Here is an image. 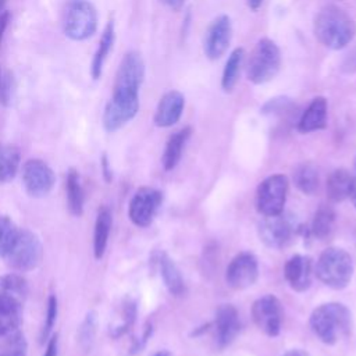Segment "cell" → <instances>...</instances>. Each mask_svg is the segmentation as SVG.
<instances>
[{
    "instance_id": "6da1fadb",
    "label": "cell",
    "mask_w": 356,
    "mask_h": 356,
    "mask_svg": "<svg viewBox=\"0 0 356 356\" xmlns=\"http://www.w3.org/2000/svg\"><path fill=\"white\" fill-rule=\"evenodd\" d=\"M316 39L325 47L339 50L346 47L356 35L353 18L334 4L324 6L316 15L313 24Z\"/></svg>"
},
{
    "instance_id": "7a4b0ae2",
    "label": "cell",
    "mask_w": 356,
    "mask_h": 356,
    "mask_svg": "<svg viewBox=\"0 0 356 356\" xmlns=\"http://www.w3.org/2000/svg\"><path fill=\"white\" fill-rule=\"evenodd\" d=\"M28 296L26 280L8 273L0 275V337L18 330L22 321V309Z\"/></svg>"
},
{
    "instance_id": "3957f363",
    "label": "cell",
    "mask_w": 356,
    "mask_h": 356,
    "mask_svg": "<svg viewBox=\"0 0 356 356\" xmlns=\"http://www.w3.org/2000/svg\"><path fill=\"white\" fill-rule=\"evenodd\" d=\"M310 328L314 335L325 345H335L350 334V312L338 302L323 303L310 314Z\"/></svg>"
},
{
    "instance_id": "277c9868",
    "label": "cell",
    "mask_w": 356,
    "mask_h": 356,
    "mask_svg": "<svg viewBox=\"0 0 356 356\" xmlns=\"http://www.w3.org/2000/svg\"><path fill=\"white\" fill-rule=\"evenodd\" d=\"M316 277L332 289H343L352 280L353 261L350 254L341 248H327L314 267Z\"/></svg>"
},
{
    "instance_id": "5b68a950",
    "label": "cell",
    "mask_w": 356,
    "mask_h": 356,
    "mask_svg": "<svg viewBox=\"0 0 356 356\" xmlns=\"http://www.w3.org/2000/svg\"><path fill=\"white\" fill-rule=\"evenodd\" d=\"M281 68V51L277 43L261 38L254 44L246 61V78L254 85L271 81Z\"/></svg>"
},
{
    "instance_id": "8992f818",
    "label": "cell",
    "mask_w": 356,
    "mask_h": 356,
    "mask_svg": "<svg viewBox=\"0 0 356 356\" xmlns=\"http://www.w3.org/2000/svg\"><path fill=\"white\" fill-rule=\"evenodd\" d=\"M63 28L65 36L72 40L90 38L97 28V13L88 0H71L64 11Z\"/></svg>"
},
{
    "instance_id": "52a82bcc",
    "label": "cell",
    "mask_w": 356,
    "mask_h": 356,
    "mask_svg": "<svg viewBox=\"0 0 356 356\" xmlns=\"http://www.w3.org/2000/svg\"><path fill=\"white\" fill-rule=\"evenodd\" d=\"M43 257L42 242L38 235L26 228L18 231L17 239L4 257L7 264L18 273H26L36 268Z\"/></svg>"
},
{
    "instance_id": "ba28073f",
    "label": "cell",
    "mask_w": 356,
    "mask_h": 356,
    "mask_svg": "<svg viewBox=\"0 0 356 356\" xmlns=\"http://www.w3.org/2000/svg\"><path fill=\"white\" fill-rule=\"evenodd\" d=\"M288 185V178L284 174H273L259 184L256 191V209L263 217L281 214L284 211Z\"/></svg>"
},
{
    "instance_id": "9c48e42d",
    "label": "cell",
    "mask_w": 356,
    "mask_h": 356,
    "mask_svg": "<svg viewBox=\"0 0 356 356\" xmlns=\"http://www.w3.org/2000/svg\"><path fill=\"white\" fill-rule=\"evenodd\" d=\"M145 78V63L140 53L128 51L117 70L113 95L117 96H139V89Z\"/></svg>"
},
{
    "instance_id": "30bf717a",
    "label": "cell",
    "mask_w": 356,
    "mask_h": 356,
    "mask_svg": "<svg viewBox=\"0 0 356 356\" xmlns=\"http://www.w3.org/2000/svg\"><path fill=\"white\" fill-rule=\"evenodd\" d=\"M22 184L29 196L43 197L51 192L56 175L46 161L29 159L22 165Z\"/></svg>"
},
{
    "instance_id": "8fae6325",
    "label": "cell",
    "mask_w": 356,
    "mask_h": 356,
    "mask_svg": "<svg viewBox=\"0 0 356 356\" xmlns=\"http://www.w3.org/2000/svg\"><path fill=\"white\" fill-rule=\"evenodd\" d=\"M252 317L257 328L267 337H277L284 318V309L280 299L270 293L256 299L252 305Z\"/></svg>"
},
{
    "instance_id": "7c38bea8",
    "label": "cell",
    "mask_w": 356,
    "mask_h": 356,
    "mask_svg": "<svg viewBox=\"0 0 356 356\" xmlns=\"http://www.w3.org/2000/svg\"><path fill=\"white\" fill-rule=\"evenodd\" d=\"M163 202V195L160 191L142 186L132 196L128 207L129 220L138 227H147L152 224L156 213L159 211Z\"/></svg>"
},
{
    "instance_id": "4fadbf2b",
    "label": "cell",
    "mask_w": 356,
    "mask_h": 356,
    "mask_svg": "<svg viewBox=\"0 0 356 356\" xmlns=\"http://www.w3.org/2000/svg\"><path fill=\"white\" fill-rule=\"evenodd\" d=\"M257 231L260 241L266 246L281 249L291 242L295 234V224L282 211L281 214L263 217V220L259 222Z\"/></svg>"
},
{
    "instance_id": "5bb4252c",
    "label": "cell",
    "mask_w": 356,
    "mask_h": 356,
    "mask_svg": "<svg viewBox=\"0 0 356 356\" xmlns=\"http://www.w3.org/2000/svg\"><path fill=\"white\" fill-rule=\"evenodd\" d=\"M259 277V261L250 252L236 254L225 270V282L232 289H245L252 286Z\"/></svg>"
},
{
    "instance_id": "9a60e30c",
    "label": "cell",
    "mask_w": 356,
    "mask_h": 356,
    "mask_svg": "<svg viewBox=\"0 0 356 356\" xmlns=\"http://www.w3.org/2000/svg\"><path fill=\"white\" fill-rule=\"evenodd\" d=\"M139 110V96H117L111 99L104 107L103 127L107 132H114L129 122Z\"/></svg>"
},
{
    "instance_id": "2e32d148",
    "label": "cell",
    "mask_w": 356,
    "mask_h": 356,
    "mask_svg": "<svg viewBox=\"0 0 356 356\" xmlns=\"http://www.w3.org/2000/svg\"><path fill=\"white\" fill-rule=\"evenodd\" d=\"M232 36V25L231 18L225 14L218 15L211 21L207 28L203 50L207 58L218 60L227 50L231 43Z\"/></svg>"
},
{
    "instance_id": "e0dca14e",
    "label": "cell",
    "mask_w": 356,
    "mask_h": 356,
    "mask_svg": "<svg viewBox=\"0 0 356 356\" xmlns=\"http://www.w3.org/2000/svg\"><path fill=\"white\" fill-rule=\"evenodd\" d=\"M216 342L218 348L228 346L241 330L239 316L232 305H221L216 312L213 323Z\"/></svg>"
},
{
    "instance_id": "ac0fdd59",
    "label": "cell",
    "mask_w": 356,
    "mask_h": 356,
    "mask_svg": "<svg viewBox=\"0 0 356 356\" xmlns=\"http://www.w3.org/2000/svg\"><path fill=\"white\" fill-rule=\"evenodd\" d=\"M185 107V97L178 90H168L165 92L156 108L153 121L160 128H168L175 125L184 111Z\"/></svg>"
},
{
    "instance_id": "d6986e66",
    "label": "cell",
    "mask_w": 356,
    "mask_h": 356,
    "mask_svg": "<svg viewBox=\"0 0 356 356\" xmlns=\"http://www.w3.org/2000/svg\"><path fill=\"white\" fill-rule=\"evenodd\" d=\"M313 275V261L309 256L295 254L284 266V277L296 292L309 289Z\"/></svg>"
},
{
    "instance_id": "ffe728a7",
    "label": "cell",
    "mask_w": 356,
    "mask_h": 356,
    "mask_svg": "<svg viewBox=\"0 0 356 356\" xmlns=\"http://www.w3.org/2000/svg\"><path fill=\"white\" fill-rule=\"evenodd\" d=\"M327 120H328L327 100L323 96H317L310 102L307 108L302 113L298 121V131L300 134L321 131L327 127Z\"/></svg>"
},
{
    "instance_id": "44dd1931",
    "label": "cell",
    "mask_w": 356,
    "mask_h": 356,
    "mask_svg": "<svg viewBox=\"0 0 356 356\" xmlns=\"http://www.w3.org/2000/svg\"><path fill=\"white\" fill-rule=\"evenodd\" d=\"M192 135V128L191 127H184L179 131L174 132L164 147V153L161 157V163L165 171H171L177 167V164L179 163L181 157H182V152L184 147L188 142V139Z\"/></svg>"
},
{
    "instance_id": "7402d4cb",
    "label": "cell",
    "mask_w": 356,
    "mask_h": 356,
    "mask_svg": "<svg viewBox=\"0 0 356 356\" xmlns=\"http://www.w3.org/2000/svg\"><path fill=\"white\" fill-rule=\"evenodd\" d=\"M114 40H115V28H114V21L110 19L104 26V31H103L102 38L99 40L97 50H96V53L93 56V60H92L90 74H92L93 79H99L102 76L103 65L107 60V56L110 54V51L113 49Z\"/></svg>"
},
{
    "instance_id": "603a6c76",
    "label": "cell",
    "mask_w": 356,
    "mask_h": 356,
    "mask_svg": "<svg viewBox=\"0 0 356 356\" xmlns=\"http://www.w3.org/2000/svg\"><path fill=\"white\" fill-rule=\"evenodd\" d=\"M113 225V216L108 207H102L97 213L95 231H93V254L96 260H100L104 256L110 231Z\"/></svg>"
},
{
    "instance_id": "cb8c5ba5",
    "label": "cell",
    "mask_w": 356,
    "mask_h": 356,
    "mask_svg": "<svg viewBox=\"0 0 356 356\" xmlns=\"http://www.w3.org/2000/svg\"><path fill=\"white\" fill-rule=\"evenodd\" d=\"M353 177L345 168L334 170L327 178V196L331 202H342L349 197Z\"/></svg>"
},
{
    "instance_id": "d4e9b609",
    "label": "cell",
    "mask_w": 356,
    "mask_h": 356,
    "mask_svg": "<svg viewBox=\"0 0 356 356\" xmlns=\"http://www.w3.org/2000/svg\"><path fill=\"white\" fill-rule=\"evenodd\" d=\"M160 271L164 281L165 288L172 296H182L185 293V282L184 278L175 266V263L164 253L160 257Z\"/></svg>"
},
{
    "instance_id": "484cf974",
    "label": "cell",
    "mask_w": 356,
    "mask_h": 356,
    "mask_svg": "<svg viewBox=\"0 0 356 356\" xmlns=\"http://www.w3.org/2000/svg\"><path fill=\"white\" fill-rule=\"evenodd\" d=\"M19 149L10 143L0 142V184L11 181L19 167Z\"/></svg>"
},
{
    "instance_id": "4316f807",
    "label": "cell",
    "mask_w": 356,
    "mask_h": 356,
    "mask_svg": "<svg viewBox=\"0 0 356 356\" xmlns=\"http://www.w3.org/2000/svg\"><path fill=\"white\" fill-rule=\"evenodd\" d=\"M67 189V204L72 216L79 217L83 211V191L79 181V174L75 168H70L65 181Z\"/></svg>"
},
{
    "instance_id": "83f0119b",
    "label": "cell",
    "mask_w": 356,
    "mask_h": 356,
    "mask_svg": "<svg viewBox=\"0 0 356 356\" xmlns=\"http://www.w3.org/2000/svg\"><path fill=\"white\" fill-rule=\"evenodd\" d=\"M243 58H245V50L242 47H236L229 53L225 67L222 70V76H221V88L224 89V92H232V89L235 88L239 79Z\"/></svg>"
},
{
    "instance_id": "f1b7e54d",
    "label": "cell",
    "mask_w": 356,
    "mask_h": 356,
    "mask_svg": "<svg viewBox=\"0 0 356 356\" xmlns=\"http://www.w3.org/2000/svg\"><path fill=\"white\" fill-rule=\"evenodd\" d=\"M335 224V213L328 206H320L313 217L310 232L317 239H325L328 238L334 231Z\"/></svg>"
},
{
    "instance_id": "f546056e",
    "label": "cell",
    "mask_w": 356,
    "mask_h": 356,
    "mask_svg": "<svg viewBox=\"0 0 356 356\" xmlns=\"http://www.w3.org/2000/svg\"><path fill=\"white\" fill-rule=\"evenodd\" d=\"M296 188L305 195H313L318 186V172L310 163L299 164L293 172Z\"/></svg>"
},
{
    "instance_id": "4dcf8cb0",
    "label": "cell",
    "mask_w": 356,
    "mask_h": 356,
    "mask_svg": "<svg viewBox=\"0 0 356 356\" xmlns=\"http://www.w3.org/2000/svg\"><path fill=\"white\" fill-rule=\"evenodd\" d=\"M19 228L7 216H0V257L4 259L13 248Z\"/></svg>"
},
{
    "instance_id": "1f68e13d",
    "label": "cell",
    "mask_w": 356,
    "mask_h": 356,
    "mask_svg": "<svg viewBox=\"0 0 356 356\" xmlns=\"http://www.w3.org/2000/svg\"><path fill=\"white\" fill-rule=\"evenodd\" d=\"M7 337L6 346H4V353L1 356H26V341L24 334L17 330Z\"/></svg>"
},
{
    "instance_id": "d6a6232c",
    "label": "cell",
    "mask_w": 356,
    "mask_h": 356,
    "mask_svg": "<svg viewBox=\"0 0 356 356\" xmlns=\"http://www.w3.org/2000/svg\"><path fill=\"white\" fill-rule=\"evenodd\" d=\"M95 332H96V313L89 312L79 328V342L85 350H89L92 348Z\"/></svg>"
},
{
    "instance_id": "836d02e7",
    "label": "cell",
    "mask_w": 356,
    "mask_h": 356,
    "mask_svg": "<svg viewBox=\"0 0 356 356\" xmlns=\"http://www.w3.org/2000/svg\"><path fill=\"white\" fill-rule=\"evenodd\" d=\"M56 318H57V298H56V295H50L49 300H47L46 320H44V325L42 328V334H40L42 342L49 338V335H50V332H51V330L54 327Z\"/></svg>"
},
{
    "instance_id": "e575fe53",
    "label": "cell",
    "mask_w": 356,
    "mask_h": 356,
    "mask_svg": "<svg viewBox=\"0 0 356 356\" xmlns=\"http://www.w3.org/2000/svg\"><path fill=\"white\" fill-rule=\"evenodd\" d=\"M135 317H136V306L134 302H128L124 307V321L122 324L111 328V337L118 338L122 334H125L129 330V327L135 323Z\"/></svg>"
},
{
    "instance_id": "d590c367",
    "label": "cell",
    "mask_w": 356,
    "mask_h": 356,
    "mask_svg": "<svg viewBox=\"0 0 356 356\" xmlns=\"http://www.w3.org/2000/svg\"><path fill=\"white\" fill-rule=\"evenodd\" d=\"M10 18H11L10 11H0V47H1L3 38H4V32H6V29L8 26V22H10Z\"/></svg>"
},
{
    "instance_id": "8d00e7d4",
    "label": "cell",
    "mask_w": 356,
    "mask_h": 356,
    "mask_svg": "<svg viewBox=\"0 0 356 356\" xmlns=\"http://www.w3.org/2000/svg\"><path fill=\"white\" fill-rule=\"evenodd\" d=\"M57 343H58L57 334L51 335L49 342H47V346H46V350H44L43 356H57Z\"/></svg>"
},
{
    "instance_id": "74e56055",
    "label": "cell",
    "mask_w": 356,
    "mask_h": 356,
    "mask_svg": "<svg viewBox=\"0 0 356 356\" xmlns=\"http://www.w3.org/2000/svg\"><path fill=\"white\" fill-rule=\"evenodd\" d=\"M102 171H103V177L106 179V182H110L113 179V172H111V168H110V164H108V159L106 154L102 156Z\"/></svg>"
},
{
    "instance_id": "f35d334b",
    "label": "cell",
    "mask_w": 356,
    "mask_h": 356,
    "mask_svg": "<svg viewBox=\"0 0 356 356\" xmlns=\"http://www.w3.org/2000/svg\"><path fill=\"white\" fill-rule=\"evenodd\" d=\"M160 1H161L164 6H167L168 8H171V10H174V11H178V10L182 8L185 0H160Z\"/></svg>"
},
{
    "instance_id": "ab89813d",
    "label": "cell",
    "mask_w": 356,
    "mask_h": 356,
    "mask_svg": "<svg viewBox=\"0 0 356 356\" xmlns=\"http://www.w3.org/2000/svg\"><path fill=\"white\" fill-rule=\"evenodd\" d=\"M282 356H310V355L303 349H291V350L285 352Z\"/></svg>"
},
{
    "instance_id": "60d3db41",
    "label": "cell",
    "mask_w": 356,
    "mask_h": 356,
    "mask_svg": "<svg viewBox=\"0 0 356 356\" xmlns=\"http://www.w3.org/2000/svg\"><path fill=\"white\" fill-rule=\"evenodd\" d=\"M246 4L252 11H257L261 7L263 0H246Z\"/></svg>"
},
{
    "instance_id": "b9f144b4",
    "label": "cell",
    "mask_w": 356,
    "mask_h": 356,
    "mask_svg": "<svg viewBox=\"0 0 356 356\" xmlns=\"http://www.w3.org/2000/svg\"><path fill=\"white\" fill-rule=\"evenodd\" d=\"M349 199L353 203V206L356 207V177H353V182H352L350 192H349Z\"/></svg>"
},
{
    "instance_id": "7bdbcfd3",
    "label": "cell",
    "mask_w": 356,
    "mask_h": 356,
    "mask_svg": "<svg viewBox=\"0 0 356 356\" xmlns=\"http://www.w3.org/2000/svg\"><path fill=\"white\" fill-rule=\"evenodd\" d=\"M153 356H170V353H168L167 350H159V352H156Z\"/></svg>"
},
{
    "instance_id": "ee69618b",
    "label": "cell",
    "mask_w": 356,
    "mask_h": 356,
    "mask_svg": "<svg viewBox=\"0 0 356 356\" xmlns=\"http://www.w3.org/2000/svg\"><path fill=\"white\" fill-rule=\"evenodd\" d=\"M6 1H7V0H0V10H1V8H3V7H4V4H6Z\"/></svg>"
},
{
    "instance_id": "f6af8a7d",
    "label": "cell",
    "mask_w": 356,
    "mask_h": 356,
    "mask_svg": "<svg viewBox=\"0 0 356 356\" xmlns=\"http://www.w3.org/2000/svg\"><path fill=\"white\" fill-rule=\"evenodd\" d=\"M0 78H1V75H0ZM0 85H1V79H0Z\"/></svg>"
},
{
    "instance_id": "bcb514c9",
    "label": "cell",
    "mask_w": 356,
    "mask_h": 356,
    "mask_svg": "<svg viewBox=\"0 0 356 356\" xmlns=\"http://www.w3.org/2000/svg\"><path fill=\"white\" fill-rule=\"evenodd\" d=\"M0 356H1V355H0Z\"/></svg>"
}]
</instances>
